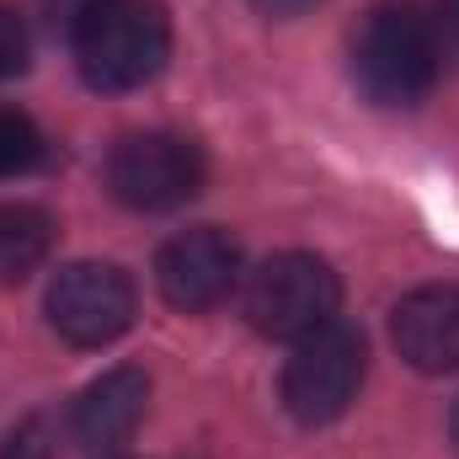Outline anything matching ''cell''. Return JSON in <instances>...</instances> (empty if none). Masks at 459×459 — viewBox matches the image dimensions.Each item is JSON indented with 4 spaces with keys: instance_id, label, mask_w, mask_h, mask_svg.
Returning a JSON list of instances; mask_svg holds the SVG:
<instances>
[{
    "instance_id": "obj_2",
    "label": "cell",
    "mask_w": 459,
    "mask_h": 459,
    "mask_svg": "<svg viewBox=\"0 0 459 459\" xmlns=\"http://www.w3.org/2000/svg\"><path fill=\"white\" fill-rule=\"evenodd\" d=\"M352 81L379 108H417L438 81V32L417 5H374L352 32Z\"/></svg>"
},
{
    "instance_id": "obj_7",
    "label": "cell",
    "mask_w": 459,
    "mask_h": 459,
    "mask_svg": "<svg viewBox=\"0 0 459 459\" xmlns=\"http://www.w3.org/2000/svg\"><path fill=\"white\" fill-rule=\"evenodd\" d=\"M155 283L166 294L171 310H214L220 299H230V289L240 283V246L225 230L198 225L182 230L160 246L155 256Z\"/></svg>"
},
{
    "instance_id": "obj_5",
    "label": "cell",
    "mask_w": 459,
    "mask_h": 459,
    "mask_svg": "<svg viewBox=\"0 0 459 459\" xmlns=\"http://www.w3.org/2000/svg\"><path fill=\"white\" fill-rule=\"evenodd\" d=\"M108 187L117 204L139 214L182 209L204 187V150L182 134H123L108 155Z\"/></svg>"
},
{
    "instance_id": "obj_8",
    "label": "cell",
    "mask_w": 459,
    "mask_h": 459,
    "mask_svg": "<svg viewBox=\"0 0 459 459\" xmlns=\"http://www.w3.org/2000/svg\"><path fill=\"white\" fill-rule=\"evenodd\" d=\"M395 352L422 374H455L459 368V283H428L411 289L395 305L390 321Z\"/></svg>"
},
{
    "instance_id": "obj_3",
    "label": "cell",
    "mask_w": 459,
    "mask_h": 459,
    "mask_svg": "<svg viewBox=\"0 0 459 459\" xmlns=\"http://www.w3.org/2000/svg\"><path fill=\"white\" fill-rule=\"evenodd\" d=\"M337 305H342V283L310 251H278L246 283V321L278 342H299V337L332 326Z\"/></svg>"
},
{
    "instance_id": "obj_12",
    "label": "cell",
    "mask_w": 459,
    "mask_h": 459,
    "mask_svg": "<svg viewBox=\"0 0 459 459\" xmlns=\"http://www.w3.org/2000/svg\"><path fill=\"white\" fill-rule=\"evenodd\" d=\"M27 70V27H22V16L0 0V81H11V75H22Z\"/></svg>"
},
{
    "instance_id": "obj_14",
    "label": "cell",
    "mask_w": 459,
    "mask_h": 459,
    "mask_svg": "<svg viewBox=\"0 0 459 459\" xmlns=\"http://www.w3.org/2000/svg\"><path fill=\"white\" fill-rule=\"evenodd\" d=\"M256 11H267V16H299V11H310L316 0H251Z\"/></svg>"
},
{
    "instance_id": "obj_15",
    "label": "cell",
    "mask_w": 459,
    "mask_h": 459,
    "mask_svg": "<svg viewBox=\"0 0 459 459\" xmlns=\"http://www.w3.org/2000/svg\"><path fill=\"white\" fill-rule=\"evenodd\" d=\"M444 27H449V38L459 43V0H444Z\"/></svg>"
},
{
    "instance_id": "obj_16",
    "label": "cell",
    "mask_w": 459,
    "mask_h": 459,
    "mask_svg": "<svg viewBox=\"0 0 459 459\" xmlns=\"http://www.w3.org/2000/svg\"><path fill=\"white\" fill-rule=\"evenodd\" d=\"M449 438H455V455H459V406H455V417H449Z\"/></svg>"
},
{
    "instance_id": "obj_13",
    "label": "cell",
    "mask_w": 459,
    "mask_h": 459,
    "mask_svg": "<svg viewBox=\"0 0 459 459\" xmlns=\"http://www.w3.org/2000/svg\"><path fill=\"white\" fill-rule=\"evenodd\" d=\"M0 459H54V438H48V428H43V422L16 428V433L5 438Z\"/></svg>"
},
{
    "instance_id": "obj_9",
    "label": "cell",
    "mask_w": 459,
    "mask_h": 459,
    "mask_svg": "<svg viewBox=\"0 0 459 459\" xmlns=\"http://www.w3.org/2000/svg\"><path fill=\"white\" fill-rule=\"evenodd\" d=\"M150 401V379L139 368H108L102 379H91L75 406H70V438L81 449H117L123 438H134L139 417Z\"/></svg>"
},
{
    "instance_id": "obj_4",
    "label": "cell",
    "mask_w": 459,
    "mask_h": 459,
    "mask_svg": "<svg viewBox=\"0 0 459 459\" xmlns=\"http://www.w3.org/2000/svg\"><path fill=\"white\" fill-rule=\"evenodd\" d=\"M363 368H368V347L358 337V326L332 321V326L299 337L294 358L283 363V406H289V417L305 422V428L337 422L358 401Z\"/></svg>"
},
{
    "instance_id": "obj_11",
    "label": "cell",
    "mask_w": 459,
    "mask_h": 459,
    "mask_svg": "<svg viewBox=\"0 0 459 459\" xmlns=\"http://www.w3.org/2000/svg\"><path fill=\"white\" fill-rule=\"evenodd\" d=\"M43 160V134L38 123L16 108H0V182L5 177H27Z\"/></svg>"
},
{
    "instance_id": "obj_1",
    "label": "cell",
    "mask_w": 459,
    "mask_h": 459,
    "mask_svg": "<svg viewBox=\"0 0 459 459\" xmlns=\"http://www.w3.org/2000/svg\"><path fill=\"white\" fill-rule=\"evenodd\" d=\"M70 48L97 91H139L171 54V22L155 0H86L70 22Z\"/></svg>"
},
{
    "instance_id": "obj_10",
    "label": "cell",
    "mask_w": 459,
    "mask_h": 459,
    "mask_svg": "<svg viewBox=\"0 0 459 459\" xmlns=\"http://www.w3.org/2000/svg\"><path fill=\"white\" fill-rule=\"evenodd\" d=\"M54 251V220L38 204H0V283L32 278Z\"/></svg>"
},
{
    "instance_id": "obj_6",
    "label": "cell",
    "mask_w": 459,
    "mask_h": 459,
    "mask_svg": "<svg viewBox=\"0 0 459 459\" xmlns=\"http://www.w3.org/2000/svg\"><path fill=\"white\" fill-rule=\"evenodd\" d=\"M134 283L113 262H70L48 283V326L70 347H108L134 326Z\"/></svg>"
}]
</instances>
